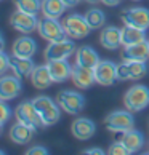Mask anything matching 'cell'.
<instances>
[{
	"instance_id": "obj_6",
	"label": "cell",
	"mask_w": 149,
	"mask_h": 155,
	"mask_svg": "<svg viewBox=\"0 0 149 155\" xmlns=\"http://www.w3.org/2000/svg\"><path fill=\"white\" fill-rule=\"evenodd\" d=\"M15 117H16L18 122L31 125L36 130H40V128H43V126H45L43 122H42V117H40V114L36 109V106H34L32 101H22V102H19L18 107H16V110H15Z\"/></svg>"
},
{
	"instance_id": "obj_37",
	"label": "cell",
	"mask_w": 149,
	"mask_h": 155,
	"mask_svg": "<svg viewBox=\"0 0 149 155\" xmlns=\"http://www.w3.org/2000/svg\"><path fill=\"white\" fill-rule=\"evenodd\" d=\"M87 3H91V5H95V3H98V2H101V0H85Z\"/></svg>"
},
{
	"instance_id": "obj_10",
	"label": "cell",
	"mask_w": 149,
	"mask_h": 155,
	"mask_svg": "<svg viewBox=\"0 0 149 155\" xmlns=\"http://www.w3.org/2000/svg\"><path fill=\"white\" fill-rule=\"evenodd\" d=\"M74 45L72 40L67 38H61V40H56V42H50V45L45 48V59L47 61H58V59H67L69 56L74 53Z\"/></svg>"
},
{
	"instance_id": "obj_4",
	"label": "cell",
	"mask_w": 149,
	"mask_h": 155,
	"mask_svg": "<svg viewBox=\"0 0 149 155\" xmlns=\"http://www.w3.org/2000/svg\"><path fill=\"white\" fill-rule=\"evenodd\" d=\"M147 74V61H122L117 64V80H140Z\"/></svg>"
},
{
	"instance_id": "obj_7",
	"label": "cell",
	"mask_w": 149,
	"mask_h": 155,
	"mask_svg": "<svg viewBox=\"0 0 149 155\" xmlns=\"http://www.w3.org/2000/svg\"><path fill=\"white\" fill-rule=\"evenodd\" d=\"M56 102L59 104V107L63 110L71 114V115H76V114H79L85 107V97L80 93L72 91V90L59 91L58 97H56Z\"/></svg>"
},
{
	"instance_id": "obj_30",
	"label": "cell",
	"mask_w": 149,
	"mask_h": 155,
	"mask_svg": "<svg viewBox=\"0 0 149 155\" xmlns=\"http://www.w3.org/2000/svg\"><path fill=\"white\" fill-rule=\"evenodd\" d=\"M11 118V107L8 104H5V101L0 99V125H5Z\"/></svg>"
},
{
	"instance_id": "obj_36",
	"label": "cell",
	"mask_w": 149,
	"mask_h": 155,
	"mask_svg": "<svg viewBox=\"0 0 149 155\" xmlns=\"http://www.w3.org/2000/svg\"><path fill=\"white\" fill-rule=\"evenodd\" d=\"M3 47H5V40L2 37V34H0V50H3Z\"/></svg>"
},
{
	"instance_id": "obj_11",
	"label": "cell",
	"mask_w": 149,
	"mask_h": 155,
	"mask_svg": "<svg viewBox=\"0 0 149 155\" xmlns=\"http://www.w3.org/2000/svg\"><path fill=\"white\" fill-rule=\"evenodd\" d=\"M39 18L34 13H27L22 10H16L13 15L10 16V24L13 26V29H16L21 34H31L34 29L39 27Z\"/></svg>"
},
{
	"instance_id": "obj_2",
	"label": "cell",
	"mask_w": 149,
	"mask_h": 155,
	"mask_svg": "<svg viewBox=\"0 0 149 155\" xmlns=\"http://www.w3.org/2000/svg\"><path fill=\"white\" fill-rule=\"evenodd\" d=\"M125 109L131 112L144 110L149 106V87L146 85H133L124 96Z\"/></svg>"
},
{
	"instance_id": "obj_32",
	"label": "cell",
	"mask_w": 149,
	"mask_h": 155,
	"mask_svg": "<svg viewBox=\"0 0 149 155\" xmlns=\"http://www.w3.org/2000/svg\"><path fill=\"white\" fill-rule=\"evenodd\" d=\"M26 155H48V149L43 146H34L29 150H26Z\"/></svg>"
},
{
	"instance_id": "obj_41",
	"label": "cell",
	"mask_w": 149,
	"mask_h": 155,
	"mask_svg": "<svg viewBox=\"0 0 149 155\" xmlns=\"http://www.w3.org/2000/svg\"><path fill=\"white\" fill-rule=\"evenodd\" d=\"M0 2H2V0H0Z\"/></svg>"
},
{
	"instance_id": "obj_29",
	"label": "cell",
	"mask_w": 149,
	"mask_h": 155,
	"mask_svg": "<svg viewBox=\"0 0 149 155\" xmlns=\"http://www.w3.org/2000/svg\"><path fill=\"white\" fill-rule=\"evenodd\" d=\"M107 153H111V155H128V149L124 146V142L122 141H116V142H112L111 147L107 149Z\"/></svg>"
},
{
	"instance_id": "obj_15",
	"label": "cell",
	"mask_w": 149,
	"mask_h": 155,
	"mask_svg": "<svg viewBox=\"0 0 149 155\" xmlns=\"http://www.w3.org/2000/svg\"><path fill=\"white\" fill-rule=\"evenodd\" d=\"M47 66L50 69L51 78H53L55 83H63L72 77V66L67 62V59L47 61Z\"/></svg>"
},
{
	"instance_id": "obj_21",
	"label": "cell",
	"mask_w": 149,
	"mask_h": 155,
	"mask_svg": "<svg viewBox=\"0 0 149 155\" xmlns=\"http://www.w3.org/2000/svg\"><path fill=\"white\" fill-rule=\"evenodd\" d=\"M37 51V42L29 35H22L15 40L13 43V56L18 58H32Z\"/></svg>"
},
{
	"instance_id": "obj_13",
	"label": "cell",
	"mask_w": 149,
	"mask_h": 155,
	"mask_svg": "<svg viewBox=\"0 0 149 155\" xmlns=\"http://www.w3.org/2000/svg\"><path fill=\"white\" fill-rule=\"evenodd\" d=\"M22 85L21 78L16 75H2L0 77V99L2 101H10L15 99L21 93Z\"/></svg>"
},
{
	"instance_id": "obj_3",
	"label": "cell",
	"mask_w": 149,
	"mask_h": 155,
	"mask_svg": "<svg viewBox=\"0 0 149 155\" xmlns=\"http://www.w3.org/2000/svg\"><path fill=\"white\" fill-rule=\"evenodd\" d=\"M104 125L107 131L112 133H124L127 130H131L135 126V117L131 110H114L111 114H107V117L104 118Z\"/></svg>"
},
{
	"instance_id": "obj_8",
	"label": "cell",
	"mask_w": 149,
	"mask_h": 155,
	"mask_svg": "<svg viewBox=\"0 0 149 155\" xmlns=\"http://www.w3.org/2000/svg\"><path fill=\"white\" fill-rule=\"evenodd\" d=\"M37 31L40 34V37L45 38L47 42H56V40L66 38V31L64 26L56 19V18H47L43 16V19L39 21V27Z\"/></svg>"
},
{
	"instance_id": "obj_12",
	"label": "cell",
	"mask_w": 149,
	"mask_h": 155,
	"mask_svg": "<svg viewBox=\"0 0 149 155\" xmlns=\"http://www.w3.org/2000/svg\"><path fill=\"white\" fill-rule=\"evenodd\" d=\"M95 82L103 87H111L117 82V64L107 59H101L95 67Z\"/></svg>"
},
{
	"instance_id": "obj_31",
	"label": "cell",
	"mask_w": 149,
	"mask_h": 155,
	"mask_svg": "<svg viewBox=\"0 0 149 155\" xmlns=\"http://www.w3.org/2000/svg\"><path fill=\"white\" fill-rule=\"evenodd\" d=\"M7 69H10V58L3 50H0V75H3Z\"/></svg>"
},
{
	"instance_id": "obj_9",
	"label": "cell",
	"mask_w": 149,
	"mask_h": 155,
	"mask_svg": "<svg viewBox=\"0 0 149 155\" xmlns=\"http://www.w3.org/2000/svg\"><path fill=\"white\" fill-rule=\"evenodd\" d=\"M120 18H122L124 24H127V26H133L143 31L149 29V10L144 7L125 8L120 13Z\"/></svg>"
},
{
	"instance_id": "obj_24",
	"label": "cell",
	"mask_w": 149,
	"mask_h": 155,
	"mask_svg": "<svg viewBox=\"0 0 149 155\" xmlns=\"http://www.w3.org/2000/svg\"><path fill=\"white\" fill-rule=\"evenodd\" d=\"M31 82H32L34 87L39 88V90L48 88L51 83H55L47 64L45 66H36V69H34L32 74H31Z\"/></svg>"
},
{
	"instance_id": "obj_16",
	"label": "cell",
	"mask_w": 149,
	"mask_h": 155,
	"mask_svg": "<svg viewBox=\"0 0 149 155\" xmlns=\"http://www.w3.org/2000/svg\"><path fill=\"white\" fill-rule=\"evenodd\" d=\"M71 78H72V82L76 83V87L82 88V90H87L95 83V69L76 64L72 67V77Z\"/></svg>"
},
{
	"instance_id": "obj_5",
	"label": "cell",
	"mask_w": 149,
	"mask_h": 155,
	"mask_svg": "<svg viewBox=\"0 0 149 155\" xmlns=\"http://www.w3.org/2000/svg\"><path fill=\"white\" fill-rule=\"evenodd\" d=\"M64 26V31H66V35L72 38V40H79V38H83L87 37L91 27L88 26L87 19H85V15H79V13H72L69 15L67 18L63 22Z\"/></svg>"
},
{
	"instance_id": "obj_35",
	"label": "cell",
	"mask_w": 149,
	"mask_h": 155,
	"mask_svg": "<svg viewBox=\"0 0 149 155\" xmlns=\"http://www.w3.org/2000/svg\"><path fill=\"white\" fill-rule=\"evenodd\" d=\"M104 5H107V7H117V5H120V2L122 0H101Z\"/></svg>"
},
{
	"instance_id": "obj_42",
	"label": "cell",
	"mask_w": 149,
	"mask_h": 155,
	"mask_svg": "<svg viewBox=\"0 0 149 155\" xmlns=\"http://www.w3.org/2000/svg\"><path fill=\"white\" fill-rule=\"evenodd\" d=\"M147 42H149V40H147Z\"/></svg>"
},
{
	"instance_id": "obj_19",
	"label": "cell",
	"mask_w": 149,
	"mask_h": 155,
	"mask_svg": "<svg viewBox=\"0 0 149 155\" xmlns=\"http://www.w3.org/2000/svg\"><path fill=\"white\" fill-rule=\"evenodd\" d=\"M100 43L106 50H117L119 47H122V29L116 26L104 27L100 35Z\"/></svg>"
},
{
	"instance_id": "obj_18",
	"label": "cell",
	"mask_w": 149,
	"mask_h": 155,
	"mask_svg": "<svg viewBox=\"0 0 149 155\" xmlns=\"http://www.w3.org/2000/svg\"><path fill=\"white\" fill-rule=\"evenodd\" d=\"M71 131H72V134L76 136L77 139L87 141V139H90V137L96 133V125H95L93 120L80 117V118H77V120H74V122H72Z\"/></svg>"
},
{
	"instance_id": "obj_28",
	"label": "cell",
	"mask_w": 149,
	"mask_h": 155,
	"mask_svg": "<svg viewBox=\"0 0 149 155\" xmlns=\"http://www.w3.org/2000/svg\"><path fill=\"white\" fill-rule=\"evenodd\" d=\"M16 8L27 11V13L37 15L39 11H42V0H15Z\"/></svg>"
},
{
	"instance_id": "obj_17",
	"label": "cell",
	"mask_w": 149,
	"mask_h": 155,
	"mask_svg": "<svg viewBox=\"0 0 149 155\" xmlns=\"http://www.w3.org/2000/svg\"><path fill=\"white\" fill-rule=\"evenodd\" d=\"M124 61H147L149 59V42L143 40L135 45H128L122 51Z\"/></svg>"
},
{
	"instance_id": "obj_23",
	"label": "cell",
	"mask_w": 149,
	"mask_h": 155,
	"mask_svg": "<svg viewBox=\"0 0 149 155\" xmlns=\"http://www.w3.org/2000/svg\"><path fill=\"white\" fill-rule=\"evenodd\" d=\"M100 61L101 59H100V54L96 53V50L88 47V45L79 47L77 51H76V64H79V66H85V67L95 69Z\"/></svg>"
},
{
	"instance_id": "obj_39",
	"label": "cell",
	"mask_w": 149,
	"mask_h": 155,
	"mask_svg": "<svg viewBox=\"0 0 149 155\" xmlns=\"http://www.w3.org/2000/svg\"><path fill=\"white\" fill-rule=\"evenodd\" d=\"M147 72H149V59H147Z\"/></svg>"
},
{
	"instance_id": "obj_38",
	"label": "cell",
	"mask_w": 149,
	"mask_h": 155,
	"mask_svg": "<svg viewBox=\"0 0 149 155\" xmlns=\"http://www.w3.org/2000/svg\"><path fill=\"white\" fill-rule=\"evenodd\" d=\"M0 155H5V152H3V150H0Z\"/></svg>"
},
{
	"instance_id": "obj_25",
	"label": "cell",
	"mask_w": 149,
	"mask_h": 155,
	"mask_svg": "<svg viewBox=\"0 0 149 155\" xmlns=\"http://www.w3.org/2000/svg\"><path fill=\"white\" fill-rule=\"evenodd\" d=\"M144 32L146 31L138 29V27L124 24V27H122V47H128V45H135L138 42L146 40V34Z\"/></svg>"
},
{
	"instance_id": "obj_14",
	"label": "cell",
	"mask_w": 149,
	"mask_h": 155,
	"mask_svg": "<svg viewBox=\"0 0 149 155\" xmlns=\"http://www.w3.org/2000/svg\"><path fill=\"white\" fill-rule=\"evenodd\" d=\"M36 131L37 130L34 128V126L26 125V123L16 120V123L10 128V137H11V141H13L15 144L26 146V144L31 142V139L34 137V134H36Z\"/></svg>"
},
{
	"instance_id": "obj_40",
	"label": "cell",
	"mask_w": 149,
	"mask_h": 155,
	"mask_svg": "<svg viewBox=\"0 0 149 155\" xmlns=\"http://www.w3.org/2000/svg\"><path fill=\"white\" fill-rule=\"evenodd\" d=\"M0 133H2V125H0Z\"/></svg>"
},
{
	"instance_id": "obj_20",
	"label": "cell",
	"mask_w": 149,
	"mask_h": 155,
	"mask_svg": "<svg viewBox=\"0 0 149 155\" xmlns=\"http://www.w3.org/2000/svg\"><path fill=\"white\" fill-rule=\"evenodd\" d=\"M117 141H122L124 146L128 149L130 153L138 152L140 149H143V146H144V136H143L141 131L135 130V128L127 130V131H124V133H119Z\"/></svg>"
},
{
	"instance_id": "obj_27",
	"label": "cell",
	"mask_w": 149,
	"mask_h": 155,
	"mask_svg": "<svg viewBox=\"0 0 149 155\" xmlns=\"http://www.w3.org/2000/svg\"><path fill=\"white\" fill-rule=\"evenodd\" d=\"M85 19H87L88 26L91 29H100V27L104 26V21H106V16L101 10L98 8H91L85 13Z\"/></svg>"
},
{
	"instance_id": "obj_33",
	"label": "cell",
	"mask_w": 149,
	"mask_h": 155,
	"mask_svg": "<svg viewBox=\"0 0 149 155\" xmlns=\"http://www.w3.org/2000/svg\"><path fill=\"white\" fill-rule=\"evenodd\" d=\"M83 153L85 155H104V150H101L100 147H91V149H87Z\"/></svg>"
},
{
	"instance_id": "obj_34",
	"label": "cell",
	"mask_w": 149,
	"mask_h": 155,
	"mask_svg": "<svg viewBox=\"0 0 149 155\" xmlns=\"http://www.w3.org/2000/svg\"><path fill=\"white\" fill-rule=\"evenodd\" d=\"M63 2H64V5H66L67 8H72V7H77L82 0H63Z\"/></svg>"
},
{
	"instance_id": "obj_1",
	"label": "cell",
	"mask_w": 149,
	"mask_h": 155,
	"mask_svg": "<svg viewBox=\"0 0 149 155\" xmlns=\"http://www.w3.org/2000/svg\"><path fill=\"white\" fill-rule=\"evenodd\" d=\"M32 102L39 110L45 126H51L59 120V117H61L59 104H56L50 96H37L32 99Z\"/></svg>"
},
{
	"instance_id": "obj_22",
	"label": "cell",
	"mask_w": 149,
	"mask_h": 155,
	"mask_svg": "<svg viewBox=\"0 0 149 155\" xmlns=\"http://www.w3.org/2000/svg\"><path fill=\"white\" fill-rule=\"evenodd\" d=\"M10 69L13 71V74L19 78H31L32 71L36 69L32 58H18V56H13L10 58Z\"/></svg>"
},
{
	"instance_id": "obj_26",
	"label": "cell",
	"mask_w": 149,
	"mask_h": 155,
	"mask_svg": "<svg viewBox=\"0 0 149 155\" xmlns=\"http://www.w3.org/2000/svg\"><path fill=\"white\" fill-rule=\"evenodd\" d=\"M66 8L63 0H42V13L47 18H61Z\"/></svg>"
}]
</instances>
